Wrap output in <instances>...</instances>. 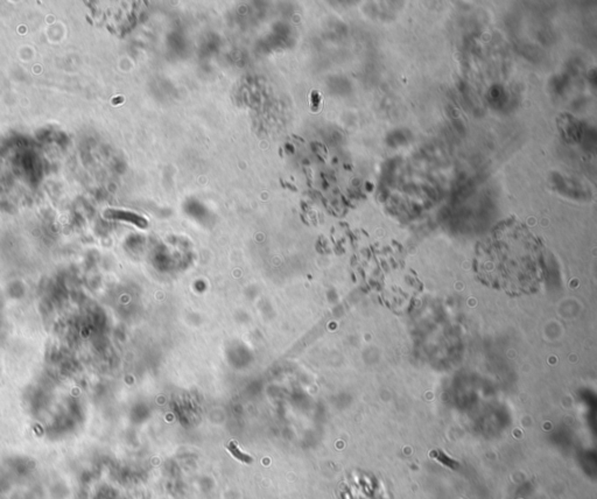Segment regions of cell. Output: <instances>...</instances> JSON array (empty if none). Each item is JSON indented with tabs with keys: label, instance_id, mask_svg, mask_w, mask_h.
Here are the masks:
<instances>
[{
	"label": "cell",
	"instance_id": "obj_2",
	"mask_svg": "<svg viewBox=\"0 0 597 499\" xmlns=\"http://www.w3.org/2000/svg\"><path fill=\"white\" fill-rule=\"evenodd\" d=\"M228 450L233 455L234 457L237 458V460L241 461L243 463H247V464L252 463V457L250 456V455L241 453L240 449L238 448V446L236 445V442H233V441L230 442L228 445Z\"/></svg>",
	"mask_w": 597,
	"mask_h": 499
},
{
	"label": "cell",
	"instance_id": "obj_1",
	"mask_svg": "<svg viewBox=\"0 0 597 499\" xmlns=\"http://www.w3.org/2000/svg\"><path fill=\"white\" fill-rule=\"evenodd\" d=\"M500 230L484 248L477 264L478 278L498 291L510 295L530 294L539 289L544 280L540 252L523 231Z\"/></svg>",
	"mask_w": 597,
	"mask_h": 499
}]
</instances>
